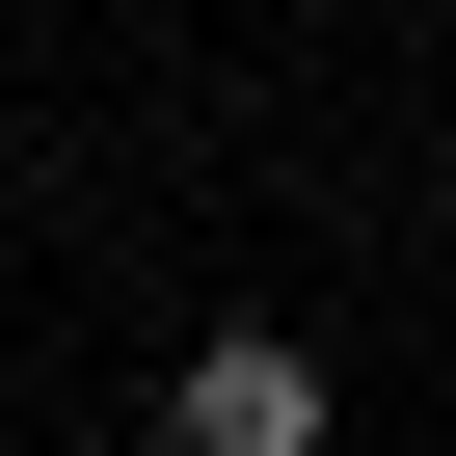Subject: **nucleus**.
I'll list each match as a JSON object with an SVG mask.
<instances>
[{"instance_id": "nucleus-1", "label": "nucleus", "mask_w": 456, "mask_h": 456, "mask_svg": "<svg viewBox=\"0 0 456 456\" xmlns=\"http://www.w3.org/2000/svg\"><path fill=\"white\" fill-rule=\"evenodd\" d=\"M161 456H322V349H296V322H215V349L161 376Z\"/></svg>"}]
</instances>
